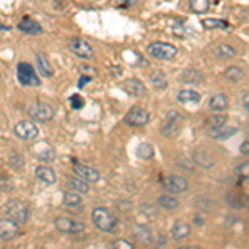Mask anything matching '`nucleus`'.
<instances>
[{"mask_svg": "<svg viewBox=\"0 0 249 249\" xmlns=\"http://www.w3.org/2000/svg\"><path fill=\"white\" fill-rule=\"evenodd\" d=\"M91 221L100 231H105V232H113L116 230V224H118V219L116 216L107 208H95L91 211Z\"/></svg>", "mask_w": 249, "mask_h": 249, "instance_id": "f257e3e1", "label": "nucleus"}, {"mask_svg": "<svg viewBox=\"0 0 249 249\" xmlns=\"http://www.w3.org/2000/svg\"><path fill=\"white\" fill-rule=\"evenodd\" d=\"M5 214L7 218L14 219L18 224H27L30 219V210L23 201L20 199H9L5 203Z\"/></svg>", "mask_w": 249, "mask_h": 249, "instance_id": "f03ea898", "label": "nucleus"}, {"mask_svg": "<svg viewBox=\"0 0 249 249\" xmlns=\"http://www.w3.org/2000/svg\"><path fill=\"white\" fill-rule=\"evenodd\" d=\"M146 52L156 60H173L176 57V53H178V50H176V47L173 45V43L160 42V40L158 42L150 43Z\"/></svg>", "mask_w": 249, "mask_h": 249, "instance_id": "7ed1b4c3", "label": "nucleus"}, {"mask_svg": "<svg viewBox=\"0 0 249 249\" xmlns=\"http://www.w3.org/2000/svg\"><path fill=\"white\" fill-rule=\"evenodd\" d=\"M27 113L34 122H40V123H45V122H50L53 120L55 116V110L52 105L48 103H43V102H34L32 105L29 107Z\"/></svg>", "mask_w": 249, "mask_h": 249, "instance_id": "20e7f679", "label": "nucleus"}, {"mask_svg": "<svg viewBox=\"0 0 249 249\" xmlns=\"http://www.w3.org/2000/svg\"><path fill=\"white\" fill-rule=\"evenodd\" d=\"M55 228L60 232H67V234H82L85 232V223L73 218H67V216H58L55 219Z\"/></svg>", "mask_w": 249, "mask_h": 249, "instance_id": "39448f33", "label": "nucleus"}, {"mask_svg": "<svg viewBox=\"0 0 249 249\" xmlns=\"http://www.w3.org/2000/svg\"><path fill=\"white\" fill-rule=\"evenodd\" d=\"M17 77H18V82L22 83L23 87H40V78L30 63H25V62L18 63Z\"/></svg>", "mask_w": 249, "mask_h": 249, "instance_id": "423d86ee", "label": "nucleus"}, {"mask_svg": "<svg viewBox=\"0 0 249 249\" xmlns=\"http://www.w3.org/2000/svg\"><path fill=\"white\" fill-rule=\"evenodd\" d=\"M68 50L73 55H77L78 58H85V60L93 58V55H95L93 47H91L87 40L78 38V37L68 40Z\"/></svg>", "mask_w": 249, "mask_h": 249, "instance_id": "0eeeda50", "label": "nucleus"}, {"mask_svg": "<svg viewBox=\"0 0 249 249\" xmlns=\"http://www.w3.org/2000/svg\"><path fill=\"white\" fill-rule=\"evenodd\" d=\"M14 133L18 136V138L25 140V142H32L38 136V128L37 124L30 120H22L14 126Z\"/></svg>", "mask_w": 249, "mask_h": 249, "instance_id": "6e6552de", "label": "nucleus"}, {"mask_svg": "<svg viewBox=\"0 0 249 249\" xmlns=\"http://www.w3.org/2000/svg\"><path fill=\"white\" fill-rule=\"evenodd\" d=\"M148 122H150V111L142 107H133L124 115V123L130 126H144Z\"/></svg>", "mask_w": 249, "mask_h": 249, "instance_id": "1a4fd4ad", "label": "nucleus"}, {"mask_svg": "<svg viewBox=\"0 0 249 249\" xmlns=\"http://www.w3.org/2000/svg\"><path fill=\"white\" fill-rule=\"evenodd\" d=\"M163 186H164V190L168 193H171V195H179V193H184L188 190V181L183 176L170 175L163 179Z\"/></svg>", "mask_w": 249, "mask_h": 249, "instance_id": "9d476101", "label": "nucleus"}, {"mask_svg": "<svg viewBox=\"0 0 249 249\" xmlns=\"http://www.w3.org/2000/svg\"><path fill=\"white\" fill-rule=\"evenodd\" d=\"M20 234V224L15 223L14 219H3L0 221V239L2 241H12L15 236Z\"/></svg>", "mask_w": 249, "mask_h": 249, "instance_id": "9b49d317", "label": "nucleus"}, {"mask_svg": "<svg viewBox=\"0 0 249 249\" xmlns=\"http://www.w3.org/2000/svg\"><path fill=\"white\" fill-rule=\"evenodd\" d=\"M73 173L82 178L83 181L87 183H96L100 179V173L91 166H87V164H80V163H75L73 164Z\"/></svg>", "mask_w": 249, "mask_h": 249, "instance_id": "f8f14e48", "label": "nucleus"}, {"mask_svg": "<svg viewBox=\"0 0 249 249\" xmlns=\"http://www.w3.org/2000/svg\"><path fill=\"white\" fill-rule=\"evenodd\" d=\"M122 88L126 91L128 95H133V96H143L146 93V88H144V83L142 80L138 78H128L123 82Z\"/></svg>", "mask_w": 249, "mask_h": 249, "instance_id": "ddd939ff", "label": "nucleus"}, {"mask_svg": "<svg viewBox=\"0 0 249 249\" xmlns=\"http://www.w3.org/2000/svg\"><path fill=\"white\" fill-rule=\"evenodd\" d=\"M63 204H65L68 210H71V211H82L83 210L82 195L70 190L68 193H65V196H63Z\"/></svg>", "mask_w": 249, "mask_h": 249, "instance_id": "4468645a", "label": "nucleus"}, {"mask_svg": "<svg viewBox=\"0 0 249 249\" xmlns=\"http://www.w3.org/2000/svg\"><path fill=\"white\" fill-rule=\"evenodd\" d=\"M67 186H68V190H71L75 193H80V195H88V193H90V184H88L87 181H83L82 178H78L77 175L68 176V178H67Z\"/></svg>", "mask_w": 249, "mask_h": 249, "instance_id": "2eb2a0df", "label": "nucleus"}, {"mask_svg": "<svg viewBox=\"0 0 249 249\" xmlns=\"http://www.w3.org/2000/svg\"><path fill=\"white\" fill-rule=\"evenodd\" d=\"M18 30L27 35H40L43 32V29L40 27V23L35 22L34 18H23L22 22L18 23Z\"/></svg>", "mask_w": 249, "mask_h": 249, "instance_id": "dca6fc26", "label": "nucleus"}, {"mask_svg": "<svg viewBox=\"0 0 249 249\" xmlns=\"http://www.w3.org/2000/svg\"><path fill=\"white\" fill-rule=\"evenodd\" d=\"M35 176L40 179V181H43L45 184H55L57 183V175H55V171L52 170V168L48 166H37L35 168Z\"/></svg>", "mask_w": 249, "mask_h": 249, "instance_id": "f3484780", "label": "nucleus"}, {"mask_svg": "<svg viewBox=\"0 0 249 249\" xmlns=\"http://www.w3.org/2000/svg\"><path fill=\"white\" fill-rule=\"evenodd\" d=\"M190 232H191L190 224L184 223V221H176L171 228V236H173V239H176V241H181L184 238H188Z\"/></svg>", "mask_w": 249, "mask_h": 249, "instance_id": "a211bd4d", "label": "nucleus"}, {"mask_svg": "<svg viewBox=\"0 0 249 249\" xmlns=\"http://www.w3.org/2000/svg\"><path fill=\"white\" fill-rule=\"evenodd\" d=\"M37 65H38V71L43 77L47 78L53 77V67H52L50 60H48L45 53H37Z\"/></svg>", "mask_w": 249, "mask_h": 249, "instance_id": "6ab92c4d", "label": "nucleus"}, {"mask_svg": "<svg viewBox=\"0 0 249 249\" xmlns=\"http://www.w3.org/2000/svg\"><path fill=\"white\" fill-rule=\"evenodd\" d=\"M201 100V95L195 90H190V88H183L178 93V102L181 103H198Z\"/></svg>", "mask_w": 249, "mask_h": 249, "instance_id": "aec40b11", "label": "nucleus"}, {"mask_svg": "<svg viewBox=\"0 0 249 249\" xmlns=\"http://www.w3.org/2000/svg\"><path fill=\"white\" fill-rule=\"evenodd\" d=\"M228 105H230V102H228V96L223 95V93H218V95L211 96V100H210V108H211V110H214V111L226 110Z\"/></svg>", "mask_w": 249, "mask_h": 249, "instance_id": "412c9836", "label": "nucleus"}, {"mask_svg": "<svg viewBox=\"0 0 249 249\" xmlns=\"http://www.w3.org/2000/svg\"><path fill=\"white\" fill-rule=\"evenodd\" d=\"M133 234H135V238L140 241V243H146V244H150L151 241H153V236H151V230L150 228H146V226H136L135 230H133Z\"/></svg>", "mask_w": 249, "mask_h": 249, "instance_id": "4be33fe9", "label": "nucleus"}, {"mask_svg": "<svg viewBox=\"0 0 249 249\" xmlns=\"http://www.w3.org/2000/svg\"><path fill=\"white\" fill-rule=\"evenodd\" d=\"M158 204L163 208V210L171 211V210H176V208L179 206V201L171 195H163V196H160V198H158Z\"/></svg>", "mask_w": 249, "mask_h": 249, "instance_id": "5701e85b", "label": "nucleus"}, {"mask_svg": "<svg viewBox=\"0 0 249 249\" xmlns=\"http://www.w3.org/2000/svg\"><path fill=\"white\" fill-rule=\"evenodd\" d=\"M190 9L195 14H206L210 10V0H190Z\"/></svg>", "mask_w": 249, "mask_h": 249, "instance_id": "b1692460", "label": "nucleus"}, {"mask_svg": "<svg viewBox=\"0 0 249 249\" xmlns=\"http://www.w3.org/2000/svg\"><path fill=\"white\" fill-rule=\"evenodd\" d=\"M228 122V116L226 115H213L210 120L206 122V126L210 130H218V128L224 126Z\"/></svg>", "mask_w": 249, "mask_h": 249, "instance_id": "393cba45", "label": "nucleus"}, {"mask_svg": "<svg viewBox=\"0 0 249 249\" xmlns=\"http://www.w3.org/2000/svg\"><path fill=\"white\" fill-rule=\"evenodd\" d=\"M136 155H138L142 160H151L155 155V150L150 143H142L138 148H136Z\"/></svg>", "mask_w": 249, "mask_h": 249, "instance_id": "a878e982", "label": "nucleus"}, {"mask_svg": "<svg viewBox=\"0 0 249 249\" xmlns=\"http://www.w3.org/2000/svg\"><path fill=\"white\" fill-rule=\"evenodd\" d=\"M203 27L204 29H228L230 23L221 18H206L203 20Z\"/></svg>", "mask_w": 249, "mask_h": 249, "instance_id": "bb28decb", "label": "nucleus"}, {"mask_svg": "<svg viewBox=\"0 0 249 249\" xmlns=\"http://www.w3.org/2000/svg\"><path fill=\"white\" fill-rule=\"evenodd\" d=\"M214 53L218 58H232L236 55V50L231 45H219Z\"/></svg>", "mask_w": 249, "mask_h": 249, "instance_id": "cd10ccee", "label": "nucleus"}, {"mask_svg": "<svg viewBox=\"0 0 249 249\" xmlns=\"http://www.w3.org/2000/svg\"><path fill=\"white\" fill-rule=\"evenodd\" d=\"M181 82L186 83H199L201 82V75L196 70H184L181 73Z\"/></svg>", "mask_w": 249, "mask_h": 249, "instance_id": "c85d7f7f", "label": "nucleus"}, {"mask_svg": "<svg viewBox=\"0 0 249 249\" xmlns=\"http://www.w3.org/2000/svg\"><path fill=\"white\" fill-rule=\"evenodd\" d=\"M224 75H226V78L231 80V82H239V80L243 78V70H241L239 67H230V68H226Z\"/></svg>", "mask_w": 249, "mask_h": 249, "instance_id": "c756f323", "label": "nucleus"}, {"mask_svg": "<svg viewBox=\"0 0 249 249\" xmlns=\"http://www.w3.org/2000/svg\"><path fill=\"white\" fill-rule=\"evenodd\" d=\"M151 83H153V87L158 88V90H163V88H166V85H168L166 78H164V75L161 71H156L153 77H151Z\"/></svg>", "mask_w": 249, "mask_h": 249, "instance_id": "7c9ffc66", "label": "nucleus"}, {"mask_svg": "<svg viewBox=\"0 0 249 249\" xmlns=\"http://www.w3.org/2000/svg\"><path fill=\"white\" fill-rule=\"evenodd\" d=\"M236 175L239 176L241 179H249V161H243L236 168Z\"/></svg>", "mask_w": 249, "mask_h": 249, "instance_id": "2f4dec72", "label": "nucleus"}, {"mask_svg": "<svg viewBox=\"0 0 249 249\" xmlns=\"http://www.w3.org/2000/svg\"><path fill=\"white\" fill-rule=\"evenodd\" d=\"M9 163H10V166H14L15 170H22V166H23V160H22V156H20L18 153H14L9 158Z\"/></svg>", "mask_w": 249, "mask_h": 249, "instance_id": "473e14b6", "label": "nucleus"}, {"mask_svg": "<svg viewBox=\"0 0 249 249\" xmlns=\"http://www.w3.org/2000/svg\"><path fill=\"white\" fill-rule=\"evenodd\" d=\"M38 160L40 161H55V151L53 150H45V151H42V153H38Z\"/></svg>", "mask_w": 249, "mask_h": 249, "instance_id": "72a5a7b5", "label": "nucleus"}, {"mask_svg": "<svg viewBox=\"0 0 249 249\" xmlns=\"http://www.w3.org/2000/svg\"><path fill=\"white\" fill-rule=\"evenodd\" d=\"M83 105H85V102H83V98L80 95H71L70 96V107L73 108V110H80Z\"/></svg>", "mask_w": 249, "mask_h": 249, "instance_id": "f704fd0d", "label": "nucleus"}, {"mask_svg": "<svg viewBox=\"0 0 249 249\" xmlns=\"http://www.w3.org/2000/svg\"><path fill=\"white\" fill-rule=\"evenodd\" d=\"M236 128H230L228 131H223V133H219V131H211V135L214 136V138H219V140H223V138H230V136H232L236 133Z\"/></svg>", "mask_w": 249, "mask_h": 249, "instance_id": "c9c22d12", "label": "nucleus"}, {"mask_svg": "<svg viewBox=\"0 0 249 249\" xmlns=\"http://www.w3.org/2000/svg\"><path fill=\"white\" fill-rule=\"evenodd\" d=\"M115 3H116V7L118 9H131V7L136 3V0H115Z\"/></svg>", "mask_w": 249, "mask_h": 249, "instance_id": "e433bc0d", "label": "nucleus"}, {"mask_svg": "<svg viewBox=\"0 0 249 249\" xmlns=\"http://www.w3.org/2000/svg\"><path fill=\"white\" fill-rule=\"evenodd\" d=\"M0 190L2 191H9L12 190V183L7 176H0Z\"/></svg>", "mask_w": 249, "mask_h": 249, "instance_id": "4c0bfd02", "label": "nucleus"}, {"mask_svg": "<svg viewBox=\"0 0 249 249\" xmlns=\"http://www.w3.org/2000/svg\"><path fill=\"white\" fill-rule=\"evenodd\" d=\"M111 246L113 248H126V249H130V248H133V244L130 243V241H124V239H116L111 243Z\"/></svg>", "mask_w": 249, "mask_h": 249, "instance_id": "58836bf2", "label": "nucleus"}, {"mask_svg": "<svg viewBox=\"0 0 249 249\" xmlns=\"http://www.w3.org/2000/svg\"><path fill=\"white\" fill-rule=\"evenodd\" d=\"M91 80H93L91 75H85V73H83L82 77H80V80H78V88H83V87L87 85V83H90Z\"/></svg>", "mask_w": 249, "mask_h": 249, "instance_id": "ea45409f", "label": "nucleus"}, {"mask_svg": "<svg viewBox=\"0 0 249 249\" xmlns=\"http://www.w3.org/2000/svg\"><path fill=\"white\" fill-rule=\"evenodd\" d=\"M239 151L243 155H249V142H243V143H241Z\"/></svg>", "mask_w": 249, "mask_h": 249, "instance_id": "a19ab883", "label": "nucleus"}, {"mask_svg": "<svg viewBox=\"0 0 249 249\" xmlns=\"http://www.w3.org/2000/svg\"><path fill=\"white\" fill-rule=\"evenodd\" d=\"M243 105H244V108H246V110L249 111V93L243 96Z\"/></svg>", "mask_w": 249, "mask_h": 249, "instance_id": "79ce46f5", "label": "nucleus"}, {"mask_svg": "<svg viewBox=\"0 0 249 249\" xmlns=\"http://www.w3.org/2000/svg\"><path fill=\"white\" fill-rule=\"evenodd\" d=\"M10 27H7V25H2V23H0V30H9Z\"/></svg>", "mask_w": 249, "mask_h": 249, "instance_id": "37998d69", "label": "nucleus"}, {"mask_svg": "<svg viewBox=\"0 0 249 249\" xmlns=\"http://www.w3.org/2000/svg\"><path fill=\"white\" fill-rule=\"evenodd\" d=\"M0 80H2V75H0Z\"/></svg>", "mask_w": 249, "mask_h": 249, "instance_id": "c03bdc74", "label": "nucleus"}]
</instances>
